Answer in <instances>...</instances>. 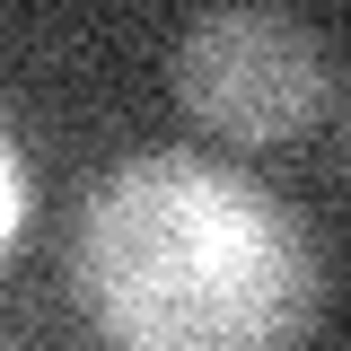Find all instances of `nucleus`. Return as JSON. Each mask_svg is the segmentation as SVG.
Returning a JSON list of instances; mask_svg holds the SVG:
<instances>
[{
	"label": "nucleus",
	"instance_id": "3",
	"mask_svg": "<svg viewBox=\"0 0 351 351\" xmlns=\"http://www.w3.org/2000/svg\"><path fill=\"white\" fill-rule=\"evenodd\" d=\"M0 176H9V211H0V246H27V149H9V158H0Z\"/></svg>",
	"mask_w": 351,
	"mask_h": 351
},
{
	"label": "nucleus",
	"instance_id": "1",
	"mask_svg": "<svg viewBox=\"0 0 351 351\" xmlns=\"http://www.w3.org/2000/svg\"><path fill=\"white\" fill-rule=\"evenodd\" d=\"M80 299L141 351L281 343L316 307V246L263 184L202 158H132L88 193Z\"/></svg>",
	"mask_w": 351,
	"mask_h": 351
},
{
	"label": "nucleus",
	"instance_id": "2",
	"mask_svg": "<svg viewBox=\"0 0 351 351\" xmlns=\"http://www.w3.org/2000/svg\"><path fill=\"white\" fill-rule=\"evenodd\" d=\"M176 106L219 141H246V149H281L299 141L325 97H334V62L316 27H299L290 9H255V0H228L202 9L184 36H176Z\"/></svg>",
	"mask_w": 351,
	"mask_h": 351
}]
</instances>
